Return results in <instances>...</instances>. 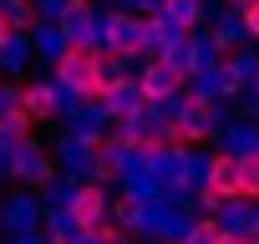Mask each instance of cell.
Instances as JSON below:
<instances>
[{"instance_id":"1","label":"cell","mask_w":259,"mask_h":244,"mask_svg":"<svg viewBox=\"0 0 259 244\" xmlns=\"http://www.w3.org/2000/svg\"><path fill=\"white\" fill-rule=\"evenodd\" d=\"M51 82L76 102H102L97 87H102V46H66L56 61H51ZM66 107V112H71Z\"/></svg>"},{"instance_id":"2","label":"cell","mask_w":259,"mask_h":244,"mask_svg":"<svg viewBox=\"0 0 259 244\" xmlns=\"http://www.w3.org/2000/svg\"><path fill=\"white\" fill-rule=\"evenodd\" d=\"M229 122H234L229 102L183 92V107H178V133H183V148H193V143H219V133L229 128Z\"/></svg>"},{"instance_id":"3","label":"cell","mask_w":259,"mask_h":244,"mask_svg":"<svg viewBox=\"0 0 259 244\" xmlns=\"http://www.w3.org/2000/svg\"><path fill=\"white\" fill-rule=\"evenodd\" d=\"M102 46L117 56H148V21L138 11H107L102 16Z\"/></svg>"},{"instance_id":"4","label":"cell","mask_w":259,"mask_h":244,"mask_svg":"<svg viewBox=\"0 0 259 244\" xmlns=\"http://www.w3.org/2000/svg\"><path fill=\"white\" fill-rule=\"evenodd\" d=\"M66 214H71V224H76L81 234H97V229L112 219V193H107V183L81 178V183L71 188V198H66Z\"/></svg>"},{"instance_id":"5","label":"cell","mask_w":259,"mask_h":244,"mask_svg":"<svg viewBox=\"0 0 259 244\" xmlns=\"http://www.w3.org/2000/svg\"><path fill=\"white\" fill-rule=\"evenodd\" d=\"M138 82H143L148 102H173V97L188 92V71H183L178 61H168V56H148L143 71H138Z\"/></svg>"},{"instance_id":"6","label":"cell","mask_w":259,"mask_h":244,"mask_svg":"<svg viewBox=\"0 0 259 244\" xmlns=\"http://www.w3.org/2000/svg\"><path fill=\"white\" fill-rule=\"evenodd\" d=\"M11 158H16V163H11V173H16L21 183H36V188H41V183H51V178H56V163H51V153H46L36 138L16 143V148H11Z\"/></svg>"},{"instance_id":"7","label":"cell","mask_w":259,"mask_h":244,"mask_svg":"<svg viewBox=\"0 0 259 244\" xmlns=\"http://www.w3.org/2000/svg\"><path fill=\"white\" fill-rule=\"evenodd\" d=\"M21 107H26L36 122H56V117L71 107V97H66L56 82H26V87H21Z\"/></svg>"},{"instance_id":"8","label":"cell","mask_w":259,"mask_h":244,"mask_svg":"<svg viewBox=\"0 0 259 244\" xmlns=\"http://www.w3.org/2000/svg\"><path fill=\"white\" fill-rule=\"evenodd\" d=\"M208 31H213V41H219V51L229 56V51H239V46H254L249 41V26H244V16L239 11H219L213 21H208Z\"/></svg>"},{"instance_id":"9","label":"cell","mask_w":259,"mask_h":244,"mask_svg":"<svg viewBox=\"0 0 259 244\" xmlns=\"http://www.w3.org/2000/svg\"><path fill=\"white\" fill-rule=\"evenodd\" d=\"M208 188L219 198H244V183H239V158L234 153H213V168H208Z\"/></svg>"},{"instance_id":"10","label":"cell","mask_w":259,"mask_h":244,"mask_svg":"<svg viewBox=\"0 0 259 244\" xmlns=\"http://www.w3.org/2000/svg\"><path fill=\"white\" fill-rule=\"evenodd\" d=\"M219 148H224V153H234V158H244V153H259V122H249V117H234L229 128L219 133Z\"/></svg>"},{"instance_id":"11","label":"cell","mask_w":259,"mask_h":244,"mask_svg":"<svg viewBox=\"0 0 259 244\" xmlns=\"http://www.w3.org/2000/svg\"><path fill=\"white\" fill-rule=\"evenodd\" d=\"M163 16L178 26V31H203L208 26V0H163Z\"/></svg>"},{"instance_id":"12","label":"cell","mask_w":259,"mask_h":244,"mask_svg":"<svg viewBox=\"0 0 259 244\" xmlns=\"http://www.w3.org/2000/svg\"><path fill=\"white\" fill-rule=\"evenodd\" d=\"M219 224H224L229 234H254V224H259V204H254V198H229V204L219 209Z\"/></svg>"},{"instance_id":"13","label":"cell","mask_w":259,"mask_h":244,"mask_svg":"<svg viewBox=\"0 0 259 244\" xmlns=\"http://www.w3.org/2000/svg\"><path fill=\"white\" fill-rule=\"evenodd\" d=\"M0 11H6V21H11L16 36H36L41 31V6H36V0H0Z\"/></svg>"},{"instance_id":"14","label":"cell","mask_w":259,"mask_h":244,"mask_svg":"<svg viewBox=\"0 0 259 244\" xmlns=\"http://www.w3.org/2000/svg\"><path fill=\"white\" fill-rule=\"evenodd\" d=\"M224 234H229V229H224V224H219V214H198V219H193V229H188V239H183V244H224Z\"/></svg>"},{"instance_id":"15","label":"cell","mask_w":259,"mask_h":244,"mask_svg":"<svg viewBox=\"0 0 259 244\" xmlns=\"http://www.w3.org/2000/svg\"><path fill=\"white\" fill-rule=\"evenodd\" d=\"M239 183H244V198L259 204V153H244L239 158Z\"/></svg>"},{"instance_id":"16","label":"cell","mask_w":259,"mask_h":244,"mask_svg":"<svg viewBox=\"0 0 259 244\" xmlns=\"http://www.w3.org/2000/svg\"><path fill=\"white\" fill-rule=\"evenodd\" d=\"M21 112V87H11V82H0V128Z\"/></svg>"},{"instance_id":"17","label":"cell","mask_w":259,"mask_h":244,"mask_svg":"<svg viewBox=\"0 0 259 244\" xmlns=\"http://www.w3.org/2000/svg\"><path fill=\"white\" fill-rule=\"evenodd\" d=\"M244 26H249V41L259 46V6H249V11H244Z\"/></svg>"},{"instance_id":"18","label":"cell","mask_w":259,"mask_h":244,"mask_svg":"<svg viewBox=\"0 0 259 244\" xmlns=\"http://www.w3.org/2000/svg\"><path fill=\"white\" fill-rule=\"evenodd\" d=\"M11 41H16V31H11V21H6V11H0V51H6Z\"/></svg>"},{"instance_id":"19","label":"cell","mask_w":259,"mask_h":244,"mask_svg":"<svg viewBox=\"0 0 259 244\" xmlns=\"http://www.w3.org/2000/svg\"><path fill=\"white\" fill-rule=\"evenodd\" d=\"M249 92H254V97H259V76H254V87H249Z\"/></svg>"}]
</instances>
